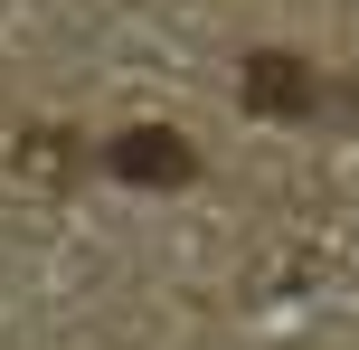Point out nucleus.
Masks as SVG:
<instances>
[{
	"mask_svg": "<svg viewBox=\"0 0 359 350\" xmlns=\"http://www.w3.org/2000/svg\"><path fill=\"white\" fill-rule=\"evenodd\" d=\"M236 95H246V114L312 123V105H322V76H312V57H293V48H255V57H246V76H236Z\"/></svg>",
	"mask_w": 359,
	"mask_h": 350,
	"instance_id": "nucleus-1",
	"label": "nucleus"
},
{
	"mask_svg": "<svg viewBox=\"0 0 359 350\" xmlns=\"http://www.w3.org/2000/svg\"><path fill=\"white\" fill-rule=\"evenodd\" d=\"M104 170H114V180H133V189H180V180H198V152L180 142L170 123H133V133H114V142H104Z\"/></svg>",
	"mask_w": 359,
	"mask_h": 350,
	"instance_id": "nucleus-2",
	"label": "nucleus"
}]
</instances>
